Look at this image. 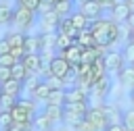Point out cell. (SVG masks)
Instances as JSON below:
<instances>
[{"label":"cell","mask_w":134,"mask_h":131,"mask_svg":"<svg viewBox=\"0 0 134 131\" xmlns=\"http://www.w3.org/2000/svg\"><path fill=\"white\" fill-rule=\"evenodd\" d=\"M10 125H13L10 112H2V114H0V131H2V129H8Z\"/></svg>","instance_id":"obj_36"},{"label":"cell","mask_w":134,"mask_h":131,"mask_svg":"<svg viewBox=\"0 0 134 131\" xmlns=\"http://www.w3.org/2000/svg\"><path fill=\"white\" fill-rule=\"evenodd\" d=\"M126 42H132V44H134V31H128V40H126Z\"/></svg>","instance_id":"obj_46"},{"label":"cell","mask_w":134,"mask_h":131,"mask_svg":"<svg viewBox=\"0 0 134 131\" xmlns=\"http://www.w3.org/2000/svg\"><path fill=\"white\" fill-rule=\"evenodd\" d=\"M121 54H124L126 64H134V44L132 42H126V46L121 48Z\"/></svg>","instance_id":"obj_32"},{"label":"cell","mask_w":134,"mask_h":131,"mask_svg":"<svg viewBox=\"0 0 134 131\" xmlns=\"http://www.w3.org/2000/svg\"><path fill=\"white\" fill-rule=\"evenodd\" d=\"M8 52H10L8 40H6V35H2V37H0V56H2V54H8Z\"/></svg>","instance_id":"obj_42"},{"label":"cell","mask_w":134,"mask_h":131,"mask_svg":"<svg viewBox=\"0 0 134 131\" xmlns=\"http://www.w3.org/2000/svg\"><path fill=\"white\" fill-rule=\"evenodd\" d=\"M88 102H65L63 104V123L71 129H75L84 119H86V112H88Z\"/></svg>","instance_id":"obj_1"},{"label":"cell","mask_w":134,"mask_h":131,"mask_svg":"<svg viewBox=\"0 0 134 131\" xmlns=\"http://www.w3.org/2000/svg\"><path fill=\"white\" fill-rule=\"evenodd\" d=\"M128 98H130V102H132V106H134V87L130 89V96H128Z\"/></svg>","instance_id":"obj_47"},{"label":"cell","mask_w":134,"mask_h":131,"mask_svg":"<svg viewBox=\"0 0 134 131\" xmlns=\"http://www.w3.org/2000/svg\"><path fill=\"white\" fill-rule=\"evenodd\" d=\"M54 121L42 110V112H38L36 116H34V121H31V129L34 131H50V129H54Z\"/></svg>","instance_id":"obj_13"},{"label":"cell","mask_w":134,"mask_h":131,"mask_svg":"<svg viewBox=\"0 0 134 131\" xmlns=\"http://www.w3.org/2000/svg\"><path fill=\"white\" fill-rule=\"evenodd\" d=\"M44 83L50 87V89H59V87H67V83H65V79H61V77H54V75H48V77H44Z\"/></svg>","instance_id":"obj_31"},{"label":"cell","mask_w":134,"mask_h":131,"mask_svg":"<svg viewBox=\"0 0 134 131\" xmlns=\"http://www.w3.org/2000/svg\"><path fill=\"white\" fill-rule=\"evenodd\" d=\"M15 62H17V58H15V56H13L10 52H8V54H2V56H0V64H2V67H13Z\"/></svg>","instance_id":"obj_38"},{"label":"cell","mask_w":134,"mask_h":131,"mask_svg":"<svg viewBox=\"0 0 134 131\" xmlns=\"http://www.w3.org/2000/svg\"><path fill=\"white\" fill-rule=\"evenodd\" d=\"M75 131H98V129H96V127H94L90 121H86V119H84V121H82V123L75 127Z\"/></svg>","instance_id":"obj_39"},{"label":"cell","mask_w":134,"mask_h":131,"mask_svg":"<svg viewBox=\"0 0 134 131\" xmlns=\"http://www.w3.org/2000/svg\"><path fill=\"white\" fill-rule=\"evenodd\" d=\"M121 123H124L126 129H132V131H134V106L128 108V110H124V114H121Z\"/></svg>","instance_id":"obj_33"},{"label":"cell","mask_w":134,"mask_h":131,"mask_svg":"<svg viewBox=\"0 0 134 131\" xmlns=\"http://www.w3.org/2000/svg\"><path fill=\"white\" fill-rule=\"evenodd\" d=\"M44 104H57V106H63L65 104V87H59V89H50V96Z\"/></svg>","instance_id":"obj_26"},{"label":"cell","mask_w":134,"mask_h":131,"mask_svg":"<svg viewBox=\"0 0 134 131\" xmlns=\"http://www.w3.org/2000/svg\"><path fill=\"white\" fill-rule=\"evenodd\" d=\"M75 44H80L82 48H92V46H94V35H92V31H90V29H82V31H77V35H75Z\"/></svg>","instance_id":"obj_21"},{"label":"cell","mask_w":134,"mask_h":131,"mask_svg":"<svg viewBox=\"0 0 134 131\" xmlns=\"http://www.w3.org/2000/svg\"><path fill=\"white\" fill-rule=\"evenodd\" d=\"M124 2H126V4H128V8L134 12V0H124Z\"/></svg>","instance_id":"obj_45"},{"label":"cell","mask_w":134,"mask_h":131,"mask_svg":"<svg viewBox=\"0 0 134 131\" xmlns=\"http://www.w3.org/2000/svg\"><path fill=\"white\" fill-rule=\"evenodd\" d=\"M94 2H96V4H98L103 10H111V8H113V6H115L119 0H94Z\"/></svg>","instance_id":"obj_40"},{"label":"cell","mask_w":134,"mask_h":131,"mask_svg":"<svg viewBox=\"0 0 134 131\" xmlns=\"http://www.w3.org/2000/svg\"><path fill=\"white\" fill-rule=\"evenodd\" d=\"M6 40H8L10 50H15V48H23V46H25V33H21V31L6 33Z\"/></svg>","instance_id":"obj_24"},{"label":"cell","mask_w":134,"mask_h":131,"mask_svg":"<svg viewBox=\"0 0 134 131\" xmlns=\"http://www.w3.org/2000/svg\"><path fill=\"white\" fill-rule=\"evenodd\" d=\"M44 112H46L54 123H63V106H57V104H44Z\"/></svg>","instance_id":"obj_25"},{"label":"cell","mask_w":134,"mask_h":131,"mask_svg":"<svg viewBox=\"0 0 134 131\" xmlns=\"http://www.w3.org/2000/svg\"><path fill=\"white\" fill-rule=\"evenodd\" d=\"M124 25H126L130 31H134V12H130V17L126 19V23H124Z\"/></svg>","instance_id":"obj_44"},{"label":"cell","mask_w":134,"mask_h":131,"mask_svg":"<svg viewBox=\"0 0 134 131\" xmlns=\"http://www.w3.org/2000/svg\"><path fill=\"white\" fill-rule=\"evenodd\" d=\"M57 33H67V35L75 37V35H77V29L73 27L71 19H69V17H65V19H61V23H59V31H57Z\"/></svg>","instance_id":"obj_27"},{"label":"cell","mask_w":134,"mask_h":131,"mask_svg":"<svg viewBox=\"0 0 134 131\" xmlns=\"http://www.w3.org/2000/svg\"><path fill=\"white\" fill-rule=\"evenodd\" d=\"M124 131H132V129H124Z\"/></svg>","instance_id":"obj_49"},{"label":"cell","mask_w":134,"mask_h":131,"mask_svg":"<svg viewBox=\"0 0 134 131\" xmlns=\"http://www.w3.org/2000/svg\"><path fill=\"white\" fill-rule=\"evenodd\" d=\"M96 58H98V54H96L94 46H92V48H84V50H82V62H86V64H92Z\"/></svg>","instance_id":"obj_34"},{"label":"cell","mask_w":134,"mask_h":131,"mask_svg":"<svg viewBox=\"0 0 134 131\" xmlns=\"http://www.w3.org/2000/svg\"><path fill=\"white\" fill-rule=\"evenodd\" d=\"M8 79H10V67H2L0 64V85L6 83Z\"/></svg>","instance_id":"obj_41"},{"label":"cell","mask_w":134,"mask_h":131,"mask_svg":"<svg viewBox=\"0 0 134 131\" xmlns=\"http://www.w3.org/2000/svg\"><path fill=\"white\" fill-rule=\"evenodd\" d=\"M27 94H29V98H31V100H36V102H46V100H48V96H50V87H48V85L44 83V79H42V81H40L34 89H29Z\"/></svg>","instance_id":"obj_16"},{"label":"cell","mask_w":134,"mask_h":131,"mask_svg":"<svg viewBox=\"0 0 134 131\" xmlns=\"http://www.w3.org/2000/svg\"><path fill=\"white\" fill-rule=\"evenodd\" d=\"M71 44H75V37H71L67 33H57V50L59 52L65 50V48H69Z\"/></svg>","instance_id":"obj_29"},{"label":"cell","mask_w":134,"mask_h":131,"mask_svg":"<svg viewBox=\"0 0 134 131\" xmlns=\"http://www.w3.org/2000/svg\"><path fill=\"white\" fill-rule=\"evenodd\" d=\"M36 114H38V102L31 100V98H21V100H17L15 108L10 110L13 123H31Z\"/></svg>","instance_id":"obj_2"},{"label":"cell","mask_w":134,"mask_h":131,"mask_svg":"<svg viewBox=\"0 0 134 131\" xmlns=\"http://www.w3.org/2000/svg\"><path fill=\"white\" fill-rule=\"evenodd\" d=\"M50 131H57V129H50Z\"/></svg>","instance_id":"obj_51"},{"label":"cell","mask_w":134,"mask_h":131,"mask_svg":"<svg viewBox=\"0 0 134 131\" xmlns=\"http://www.w3.org/2000/svg\"><path fill=\"white\" fill-rule=\"evenodd\" d=\"M52 10H54L61 19H65V17H69V15L73 12V0H57L54 6H52Z\"/></svg>","instance_id":"obj_19"},{"label":"cell","mask_w":134,"mask_h":131,"mask_svg":"<svg viewBox=\"0 0 134 131\" xmlns=\"http://www.w3.org/2000/svg\"><path fill=\"white\" fill-rule=\"evenodd\" d=\"M124 129H126V127H124V123H109L105 131H124Z\"/></svg>","instance_id":"obj_43"},{"label":"cell","mask_w":134,"mask_h":131,"mask_svg":"<svg viewBox=\"0 0 134 131\" xmlns=\"http://www.w3.org/2000/svg\"><path fill=\"white\" fill-rule=\"evenodd\" d=\"M10 77L13 79H17V81H27V77H29V73H27V69H25V64L21 62V60H17L13 67H10Z\"/></svg>","instance_id":"obj_22"},{"label":"cell","mask_w":134,"mask_h":131,"mask_svg":"<svg viewBox=\"0 0 134 131\" xmlns=\"http://www.w3.org/2000/svg\"><path fill=\"white\" fill-rule=\"evenodd\" d=\"M69 19H71V23H73V27H75L77 31H82V29H88V27H90V21H88L80 10H73V12L69 15Z\"/></svg>","instance_id":"obj_23"},{"label":"cell","mask_w":134,"mask_h":131,"mask_svg":"<svg viewBox=\"0 0 134 131\" xmlns=\"http://www.w3.org/2000/svg\"><path fill=\"white\" fill-rule=\"evenodd\" d=\"M88 21H96V19H103L105 17V10L94 2V0H88V2H84V4H80V8H77Z\"/></svg>","instance_id":"obj_8"},{"label":"cell","mask_w":134,"mask_h":131,"mask_svg":"<svg viewBox=\"0 0 134 131\" xmlns=\"http://www.w3.org/2000/svg\"><path fill=\"white\" fill-rule=\"evenodd\" d=\"M36 21H38V12L29 10V8H23V6H13V19H10V23L15 25L17 31L27 33L36 25Z\"/></svg>","instance_id":"obj_3"},{"label":"cell","mask_w":134,"mask_h":131,"mask_svg":"<svg viewBox=\"0 0 134 131\" xmlns=\"http://www.w3.org/2000/svg\"><path fill=\"white\" fill-rule=\"evenodd\" d=\"M13 19V6H8L6 2H0V27L8 25Z\"/></svg>","instance_id":"obj_28"},{"label":"cell","mask_w":134,"mask_h":131,"mask_svg":"<svg viewBox=\"0 0 134 131\" xmlns=\"http://www.w3.org/2000/svg\"><path fill=\"white\" fill-rule=\"evenodd\" d=\"M2 87V94H6V96H13V98H17V100H21L23 98V87H25V83L23 81H17V79H8L6 83H2L0 85Z\"/></svg>","instance_id":"obj_12"},{"label":"cell","mask_w":134,"mask_h":131,"mask_svg":"<svg viewBox=\"0 0 134 131\" xmlns=\"http://www.w3.org/2000/svg\"><path fill=\"white\" fill-rule=\"evenodd\" d=\"M94 35V44L96 46H107L109 48V17H103V19H96V21H90V27H88Z\"/></svg>","instance_id":"obj_4"},{"label":"cell","mask_w":134,"mask_h":131,"mask_svg":"<svg viewBox=\"0 0 134 131\" xmlns=\"http://www.w3.org/2000/svg\"><path fill=\"white\" fill-rule=\"evenodd\" d=\"M109 91H111V81H109V75H105V77H100V79H96L92 83V91L90 94L96 100H105Z\"/></svg>","instance_id":"obj_9"},{"label":"cell","mask_w":134,"mask_h":131,"mask_svg":"<svg viewBox=\"0 0 134 131\" xmlns=\"http://www.w3.org/2000/svg\"><path fill=\"white\" fill-rule=\"evenodd\" d=\"M82 50H84V48H82L80 44H71L69 48L61 50L59 54H61V56H63L71 67H75V64H80V62H82Z\"/></svg>","instance_id":"obj_11"},{"label":"cell","mask_w":134,"mask_h":131,"mask_svg":"<svg viewBox=\"0 0 134 131\" xmlns=\"http://www.w3.org/2000/svg\"><path fill=\"white\" fill-rule=\"evenodd\" d=\"M21 62L25 64L29 75H40V71H42V56L40 54H25L21 58Z\"/></svg>","instance_id":"obj_14"},{"label":"cell","mask_w":134,"mask_h":131,"mask_svg":"<svg viewBox=\"0 0 134 131\" xmlns=\"http://www.w3.org/2000/svg\"><path fill=\"white\" fill-rule=\"evenodd\" d=\"M88 96L84 89H80L77 85H69L65 87V102H88Z\"/></svg>","instance_id":"obj_15"},{"label":"cell","mask_w":134,"mask_h":131,"mask_svg":"<svg viewBox=\"0 0 134 131\" xmlns=\"http://www.w3.org/2000/svg\"><path fill=\"white\" fill-rule=\"evenodd\" d=\"M103 60H105V69H107L109 75H117V73L126 67V60H124L121 50H109V52L103 56Z\"/></svg>","instance_id":"obj_5"},{"label":"cell","mask_w":134,"mask_h":131,"mask_svg":"<svg viewBox=\"0 0 134 131\" xmlns=\"http://www.w3.org/2000/svg\"><path fill=\"white\" fill-rule=\"evenodd\" d=\"M130 12H132V10L128 8V4H126L124 0H119V2L109 10V15H111L109 19H111V21H115V23H119V25H124V23H126V19L130 17Z\"/></svg>","instance_id":"obj_10"},{"label":"cell","mask_w":134,"mask_h":131,"mask_svg":"<svg viewBox=\"0 0 134 131\" xmlns=\"http://www.w3.org/2000/svg\"><path fill=\"white\" fill-rule=\"evenodd\" d=\"M75 2H77V4H84V2H88V0H75Z\"/></svg>","instance_id":"obj_48"},{"label":"cell","mask_w":134,"mask_h":131,"mask_svg":"<svg viewBox=\"0 0 134 131\" xmlns=\"http://www.w3.org/2000/svg\"><path fill=\"white\" fill-rule=\"evenodd\" d=\"M15 6H23V8H29V10L38 12V8H40V0H15Z\"/></svg>","instance_id":"obj_35"},{"label":"cell","mask_w":134,"mask_h":131,"mask_svg":"<svg viewBox=\"0 0 134 131\" xmlns=\"http://www.w3.org/2000/svg\"><path fill=\"white\" fill-rule=\"evenodd\" d=\"M0 96H2V87H0Z\"/></svg>","instance_id":"obj_50"},{"label":"cell","mask_w":134,"mask_h":131,"mask_svg":"<svg viewBox=\"0 0 134 131\" xmlns=\"http://www.w3.org/2000/svg\"><path fill=\"white\" fill-rule=\"evenodd\" d=\"M86 121H90L98 131H105V129H107V125H109L107 114H105V110H103V106H100V104H98V106H90V108H88V112H86Z\"/></svg>","instance_id":"obj_7"},{"label":"cell","mask_w":134,"mask_h":131,"mask_svg":"<svg viewBox=\"0 0 134 131\" xmlns=\"http://www.w3.org/2000/svg\"><path fill=\"white\" fill-rule=\"evenodd\" d=\"M100 106H103V110H105L109 123H121V114H124V110H119L115 104H100Z\"/></svg>","instance_id":"obj_20"},{"label":"cell","mask_w":134,"mask_h":131,"mask_svg":"<svg viewBox=\"0 0 134 131\" xmlns=\"http://www.w3.org/2000/svg\"><path fill=\"white\" fill-rule=\"evenodd\" d=\"M117 81L121 85H128L130 89L134 87V64H126L119 73H117Z\"/></svg>","instance_id":"obj_18"},{"label":"cell","mask_w":134,"mask_h":131,"mask_svg":"<svg viewBox=\"0 0 134 131\" xmlns=\"http://www.w3.org/2000/svg\"><path fill=\"white\" fill-rule=\"evenodd\" d=\"M15 104H17V98L6 96V94L0 96V110H2V112H10V110L15 108Z\"/></svg>","instance_id":"obj_30"},{"label":"cell","mask_w":134,"mask_h":131,"mask_svg":"<svg viewBox=\"0 0 134 131\" xmlns=\"http://www.w3.org/2000/svg\"><path fill=\"white\" fill-rule=\"evenodd\" d=\"M0 114H2V110H0Z\"/></svg>","instance_id":"obj_52"},{"label":"cell","mask_w":134,"mask_h":131,"mask_svg":"<svg viewBox=\"0 0 134 131\" xmlns=\"http://www.w3.org/2000/svg\"><path fill=\"white\" fill-rule=\"evenodd\" d=\"M38 23H40V33H57L59 31L61 17L54 10H48V12L38 15Z\"/></svg>","instance_id":"obj_6"},{"label":"cell","mask_w":134,"mask_h":131,"mask_svg":"<svg viewBox=\"0 0 134 131\" xmlns=\"http://www.w3.org/2000/svg\"><path fill=\"white\" fill-rule=\"evenodd\" d=\"M54 2H57V0H40V8H38V15H42V12H48V10H52Z\"/></svg>","instance_id":"obj_37"},{"label":"cell","mask_w":134,"mask_h":131,"mask_svg":"<svg viewBox=\"0 0 134 131\" xmlns=\"http://www.w3.org/2000/svg\"><path fill=\"white\" fill-rule=\"evenodd\" d=\"M25 54H40V33H25Z\"/></svg>","instance_id":"obj_17"}]
</instances>
